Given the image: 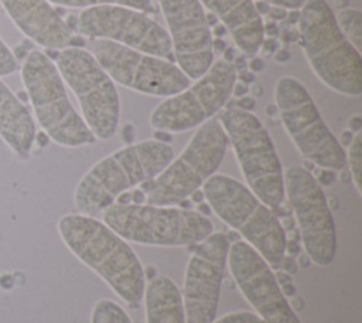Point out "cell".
Listing matches in <instances>:
<instances>
[{
  "instance_id": "obj_1",
  "label": "cell",
  "mask_w": 362,
  "mask_h": 323,
  "mask_svg": "<svg viewBox=\"0 0 362 323\" xmlns=\"http://www.w3.org/2000/svg\"><path fill=\"white\" fill-rule=\"evenodd\" d=\"M58 232L66 248L96 272L130 307L143 300L146 273L130 244L103 221L86 214H65Z\"/></svg>"
},
{
  "instance_id": "obj_2",
  "label": "cell",
  "mask_w": 362,
  "mask_h": 323,
  "mask_svg": "<svg viewBox=\"0 0 362 323\" xmlns=\"http://www.w3.org/2000/svg\"><path fill=\"white\" fill-rule=\"evenodd\" d=\"M173 159L170 143L156 139L117 149L95 163L79 180L74 193L75 208L86 215L102 212L122 193L157 177Z\"/></svg>"
},
{
  "instance_id": "obj_3",
  "label": "cell",
  "mask_w": 362,
  "mask_h": 323,
  "mask_svg": "<svg viewBox=\"0 0 362 323\" xmlns=\"http://www.w3.org/2000/svg\"><path fill=\"white\" fill-rule=\"evenodd\" d=\"M297 27L300 45L317 78L341 95L359 96L361 52L341 33L327 0H305Z\"/></svg>"
},
{
  "instance_id": "obj_4",
  "label": "cell",
  "mask_w": 362,
  "mask_h": 323,
  "mask_svg": "<svg viewBox=\"0 0 362 323\" xmlns=\"http://www.w3.org/2000/svg\"><path fill=\"white\" fill-rule=\"evenodd\" d=\"M206 203L226 225L252 245L273 271L286 255V231L280 218L246 184L215 173L202 186Z\"/></svg>"
},
{
  "instance_id": "obj_5",
  "label": "cell",
  "mask_w": 362,
  "mask_h": 323,
  "mask_svg": "<svg viewBox=\"0 0 362 323\" xmlns=\"http://www.w3.org/2000/svg\"><path fill=\"white\" fill-rule=\"evenodd\" d=\"M20 76L35 119L52 142L64 147H82L96 140L71 103L55 62L45 52L30 51L20 67Z\"/></svg>"
},
{
  "instance_id": "obj_6",
  "label": "cell",
  "mask_w": 362,
  "mask_h": 323,
  "mask_svg": "<svg viewBox=\"0 0 362 323\" xmlns=\"http://www.w3.org/2000/svg\"><path fill=\"white\" fill-rule=\"evenodd\" d=\"M102 221L127 242L151 246H191L214 232L209 217L177 205L113 203Z\"/></svg>"
},
{
  "instance_id": "obj_7",
  "label": "cell",
  "mask_w": 362,
  "mask_h": 323,
  "mask_svg": "<svg viewBox=\"0 0 362 323\" xmlns=\"http://www.w3.org/2000/svg\"><path fill=\"white\" fill-rule=\"evenodd\" d=\"M229 140L218 119L199 125L184 147L153 180L141 183L147 204L178 205L221 167Z\"/></svg>"
},
{
  "instance_id": "obj_8",
  "label": "cell",
  "mask_w": 362,
  "mask_h": 323,
  "mask_svg": "<svg viewBox=\"0 0 362 323\" xmlns=\"http://www.w3.org/2000/svg\"><path fill=\"white\" fill-rule=\"evenodd\" d=\"M247 187L273 211L284 203V170L273 140L260 119L247 110L228 108L219 112Z\"/></svg>"
},
{
  "instance_id": "obj_9",
  "label": "cell",
  "mask_w": 362,
  "mask_h": 323,
  "mask_svg": "<svg viewBox=\"0 0 362 323\" xmlns=\"http://www.w3.org/2000/svg\"><path fill=\"white\" fill-rule=\"evenodd\" d=\"M274 102L287 135L305 160L334 171L345 169V149L322 120L311 95L298 79L279 78Z\"/></svg>"
},
{
  "instance_id": "obj_10",
  "label": "cell",
  "mask_w": 362,
  "mask_h": 323,
  "mask_svg": "<svg viewBox=\"0 0 362 323\" xmlns=\"http://www.w3.org/2000/svg\"><path fill=\"white\" fill-rule=\"evenodd\" d=\"M55 65L74 92L81 116L95 139H112L120 120V96L95 55L82 47H66L57 54Z\"/></svg>"
},
{
  "instance_id": "obj_11",
  "label": "cell",
  "mask_w": 362,
  "mask_h": 323,
  "mask_svg": "<svg viewBox=\"0 0 362 323\" xmlns=\"http://www.w3.org/2000/svg\"><path fill=\"white\" fill-rule=\"evenodd\" d=\"M233 65L222 58L214 60L208 71L184 91L165 98L150 115L154 130L187 132L212 119L223 109L236 82Z\"/></svg>"
},
{
  "instance_id": "obj_12",
  "label": "cell",
  "mask_w": 362,
  "mask_h": 323,
  "mask_svg": "<svg viewBox=\"0 0 362 323\" xmlns=\"http://www.w3.org/2000/svg\"><path fill=\"white\" fill-rule=\"evenodd\" d=\"M284 194L298 225L304 252L311 264L325 268L337 254V230L322 187L300 164L284 169Z\"/></svg>"
},
{
  "instance_id": "obj_13",
  "label": "cell",
  "mask_w": 362,
  "mask_h": 323,
  "mask_svg": "<svg viewBox=\"0 0 362 323\" xmlns=\"http://www.w3.org/2000/svg\"><path fill=\"white\" fill-rule=\"evenodd\" d=\"M93 55L115 84L144 95L168 98L191 84L181 68L170 60L144 54L109 40H96Z\"/></svg>"
},
{
  "instance_id": "obj_14",
  "label": "cell",
  "mask_w": 362,
  "mask_h": 323,
  "mask_svg": "<svg viewBox=\"0 0 362 323\" xmlns=\"http://www.w3.org/2000/svg\"><path fill=\"white\" fill-rule=\"evenodd\" d=\"M79 34L109 40L136 51L168 60L173 55L167 30L147 13L123 6L83 8L76 21Z\"/></svg>"
},
{
  "instance_id": "obj_15",
  "label": "cell",
  "mask_w": 362,
  "mask_h": 323,
  "mask_svg": "<svg viewBox=\"0 0 362 323\" xmlns=\"http://www.w3.org/2000/svg\"><path fill=\"white\" fill-rule=\"evenodd\" d=\"M229 246L223 232H212L197 244L185 268L181 293L187 323L215 320Z\"/></svg>"
},
{
  "instance_id": "obj_16",
  "label": "cell",
  "mask_w": 362,
  "mask_h": 323,
  "mask_svg": "<svg viewBox=\"0 0 362 323\" xmlns=\"http://www.w3.org/2000/svg\"><path fill=\"white\" fill-rule=\"evenodd\" d=\"M228 266L243 298L264 323H301L277 283L274 271L246 241L230 244Z\"/></svg>"
},
{
  "instance_id": "obj_17",
  "label": "cell",
  "mask_w": 362,
  "mask_h": 323,
  "mask_svg": "<svg viewBox=\"0 0 362 323\" xmlns=\"http://www.w3.org/2000/svg\"><path fill=\"white\" fill-rule=\"evenodd\" d=\"M164 16L177 65L197 79L212 65V34L199 0H157Z\"/></svg>"
},
{
  "instance_id": "obj_18",
  "label": "cell",
  "mask_w": 362,
  "mask_h": 323,
  "mask_svg": "<svg viewBox=\"0 0 362 323\" xmlns=\"http://www.w3.org/2000/svg\"><path fill=\"white\" fill-rule=\"evenodd\" d=\"M14 26L31 41L48 50L72 47V28L48 0H0Z\"/></svg>"
},
{
  "instance_id": "obj_19",
  "label": "cell",
  "mask_w": 362,
  "mask_h": 323,
  "mask_svg": "<svg viewBox=\"0 0 362 323\" xmlns=\"http://www.w3.org/2000/svg\"><path fill=\"white\" fill-rule=\"evenodd\" d=\"M226 28L238 48L246 57L259 52L264 40L263 18L253 0H199Z\"/></svg>"
},
{
  "instance_id": "obj_20",
  "label": "cell",
  "mask_w": 362,
  "mask_h": 323,
  "mask_svg": "<svg viewBox=\"0 0 362 323\" xmlns=\"http://www.w3.org/2000/svg\"><path fill=\"white\" fill-rule=\"evenodd\" d=\"M35 136V122L27 106L0 79V137L20 159H28Z\"/></svg>"
},
{
  "instance_id": "obj_21",
  "label": "cell",
  "mask_w": 362,
  "mask_h": 323,
  "mask_svg": "<svg viewBox=\"0 0 362 323\" xmlns=\"http://www.w3.org/2000/svg\"><path fill=\"white\" fill-rule=\"evenodd\" d=\"M146 323H187L178 286L165 275H156L144 288Z\"/></svg>"
},
{
  "instance_id": "obj_22",
  "label": "cell",
  "mask_w": 362,
  "mask_h": 323,
  "mask_svg": "<svg viewBox=\"0 0 362 323\" xmlns=\"http://www.w3.org/2000/svg\"><path fill=\"white\" fill-rule=\"evenodd\" d=\"M51 4L62 7H98V6H123L144 13H156L157 6L154 0H48Z\"/></svg>"
},
{
  "instance_id": "obj_23",
  "label": "cell",
  "mask_w": 362,
  "mask_h": 323,
  "mask_svg": "<svg viewBox=\"0 0 362 323\" xmlns=\"http://www.w3.org/2000/svg\"><path fill=\"white\" fill-rule=\"evenodd\" d=\"M337 24L345 38L361 52L362 50V13L358 8H342L335 16Z\"/></svg>"
},
{
  "instance_id": "obj_24",
  "label": "cell",
  "mask_w": 362,
  "mask_h": 323,
  "mask_svg": "<svg viewBox=\"0 0 362 323\" xmlns=\"http://www.w3.org/2000/svg\"><path fill=\"white\" fill-rule=\"evenodd\" d=\"M90 323H132L126 310L110 299H100L95 303Z\"/></svg>"
},
{
  "instance_id": "obj_25",
  "label": "cell",
  "mask_w": 362,
  "mask_h": 323,
  "mask_svg": "<svg viewBox=\"0 0 362 323\" xmlns=\"http://www.w3.org/2000/svg\"><path fill=\"white\" fill-rule=\"evenodd\" d=\"M348 171L351 174L352 183L359 194H362V130L356 132L352 137V142L348 146V152H345Z\"/></svg>"
},
{
  "instance_id": "obj_26",
  "label": "cell",
  "mask_w": 362,
  "mask_h": 323,
  "mask_svg": "<svg viewBox=\"0 0 362 323\" xmlns=\"http://www.w3.org/2000/svg\"><path fill=\"white\" fill-rule=\"evenodd\" d=\"M18 68L20 67L16 55L0 37V76L13 75L14 72H17Z\"/></svg>"
},
{
  "instance_id": "obj_27",
  "label": "cell",
  "mask_w": 362,
  "mask_h": 323,
  "mask_svg": "<svg viewBox=\"0 0 362 323\" xmlns=\"http://www.w3.org/2000/svg\"><path fill=\"white\" fill-rule=\"evenodd\" d=\"M212 323H264L256 313L239 310V312H230L219 319H215Z\"/></svg>"
},
{
  "instance_id": "obj_28",
  "label": "cell",
  "mask_w": 362,
  "mask_h": 323,
  "mask_svg": "<svg viewBox=\"0 0 362 323\" xmlns=\"http://www.w3.org/2000/svg\"><path fill=\"white\" fill-rule=\"evenodd\" d=\"M311 174L314 176V178L317 180V183L322 187V186H331L335 178H337V174L334 170H329V169H322V167H314L311 170Z\"/></svg>"
},
{
  "instance_id": "obj_29",
  "label": "cell",
  "mask_w": 362,
  "mask_h": 323,
  "mask_svg": "<svg viewBox=\"0 0 362 323\" xmlns=\"http://www.w3.org/2000/svg\"><path fill=\"white\" fill-rule=\"evenodd\" d=\"M257 1H263L270 6L281 7L286 10H300L305 3V0H257Z\"/></svg>"
},
{
  "instance_id": "obj_30",
  "label": "cell",
  "mask_w": 362,
  "mask_h": 323,
  "mask_svg": "<svg viewBox=\"0 0 362 323\" xmlns=\"http://www.w3.org/2000/svg\"><path fill=\"white\" fill-rule=\"evenodd\" d=\"M259 51H260V54H262L263 57H272V55H274V52L277 51V44H276V41L272 40V38H264L263 42L260 44Z\"/></svg>"
},
{
  "instance_id": "obj_31",
  "label": "cell",
  "mask_w": 362,
  "mask_h": 323,
  "mask_svg": "<svg viewBox=\"0 0 362 323\" xmlns=\"http://www.w3.org/2000/svg\"><path fill=\"white\" fill-rule=\"evenodd\" d=\"M280 269H283V272L288 273V275H293L297 272L298 266H297V262L294 261V256H290V255H284L283 261H281V265H280Z\"/></svg>"
},
{
  "instance_id": "obj_32",
  "label": "cell",
  "mask_w": 362,
  "mask_h": 323,
  "mask_svg": "<svg viewBox=\"0 0 362 323\" xmlns=\"http://www.w3.org/2000/svg\"><path fill=\"white\" fill-rule=\"evenodd\" d=\"M235 108H239V109H242V110L252 112V109L255 108V98H253V96H249V95L240 96V98L236 101V106H235Z\"/></svg>"
},
{
  "instance_id": "obj_33",
  "label": "cell",
  "mask_w": 362,
  "mask_h": 323,
  "mask_svg": "<svg viewBox=\"0 0 362 323\" xmlns=\"http://www.w3.org/2000/svg\"><path fill=\"white\" fill-rule=\"evenodd\" d=\"M272 18V21H281V20H286L287 18V10L286 8H281V7H272L267 13Z\"/></svg>"
},
{
  "instance_id": "obj_34",
  "label": "cell",
  "mask_w": 362,
  "mask_h": 323,
  "mask_svg": "<svg viewBox=\"0 0 362 323\" xmlns=\"http://www.w3.org/2000/svg\"><path fill=\"white\" fill-rule=\"evenodd\" d=\"M247 68L252 72H260V71L264 69V62H263V60L260 57L253 55V57H250V60L247 62Z\"/></svg>"
},
{
  "instance_id": "obj_35",
  "label": "cell",
  "mask_w": 362,
  "mask_h": 323,
  "mask_svg": "<svg viewBox=\"0 0 362 323\" xmlns=\"http://www.w3.org/2000/svg\"><path fill=\"white\" fill-rule=\"evenodd\" d=\"M230 64L233 65V68H235L236 74H238V72H242V71H246V69H247V61H246V55H236Z\"/></svg>"
},
{
  "instance_id": "obj_36",
  "label": "cell",
  "mask_w": 362,
  "mask_h": 323,
  "mask_svg": "<svg viewBox=\"0 0 362 323\" xmlns=\"http://www.w3.org/2000/svg\"><path fill=\"white\" fill-rule=\"evenodd\" d=\"M247 92H249V85H246V84H243V82L236 79V82L233 85V89H232V95L240 98V96H245Z\"/></svg>"
},
{
  "instance_id": "obj_37",
  "label": "cell",
  "mask_w": 362,
  "mask_h": 323,
  "mask_svg": "<svg viewBox=\"0 0 362 323\" xmlns=\"http://www.w3.org/2000/svg\"><path fill=\"white\" fill-rule=\"evenodd\" d=\"M301 252V246L296 241H287L286 242V255L297 256Z\"/></svg>"
},
{
  "instance_id": "obj_38",
  "label": "cell",
  "mask_w": 362,
  "mask_h": 323,
  "mask_svg": "<svg viewBox=\"0 0 362 323\" xmlns=\"http://www.w3.org/2000/svg\"><path fill=\"white\" fill-rule=\"evenodd\" d=\"M132 203L133 204H144L146 203V193L141 188H136L132 191Z\"/></svg>"
},
{
  "instance_id": "obj_39",
  "label": "cell",
  "mask_w": 362,
  "mask_h": 323,
  "mask_svg": "<svg viewBox=\"0 0 362 323\" xmlns=\"http://www.w3.org/2000/svg\"><path fill=\"white\" fill-rule=\"evenodd\" d=\"M238 74H239V75H236V79L240 81V82H243V84H246V85H249V84H252V82L255 81L253 72H249L247 69H246V71H242V72H238Z\"/></svg>"
},
{
  "instance_id": "obj_40",
  "label": "cell",
  "mask_w": 362,
  "mask_h": 323,
  "mask_svg": "<svg viewBox=\"0 0 362 323\" xmlns=\"http://www.w3.org/2000/svg\"><path fill=\"white\" fill-rule=\"evenodd\" d=\"M263 33H264V37L266 35H276L279 33V28H277L274 21H267V23L263 24Z\"/></svg>"
},
{
  "instance_id": "obj_41",
  "label": "cell",
  "mask_w": 362,
  "mask_h": 323,
  "mask_svg": "<svg viewBox=\"0 0 362 323\" xmlns=\"http://www.w3.org/2000/svg\"><path fill=\"white\" fill-rule=\"evenodd\" d=\"M226 47H228V45H226V42H225L222 38H215V40H212V51H214V54H215V52H216V54H222Z\"/></svg>"
},
{
  "instance_id": "obj_42",
  "label": "cell",
  "mask_w": 362,
  "mask_h": 323,
  "mask_svg": "<svg viewBox=\"0 0 362 323\" xmlns=\"http://www.w3.org/2000/svg\"><path fill=\"white\" fill-rule=\"evenodd\" d=\"M349 128H351V132H359L362 130V119L359 115H355L349 119Z\"/></svg>"
},
{
  "instance_id": "obj_43",
  "label": "cell",
  "mask_w": 362,
  "mask_h": 323,
  "mask_svg": "<svg viewBox=\"0 0 362 323\" xmlns=\"http://www.w3.org/2000/svg\"><path fill=\"white\" fill-rule=\"evenodd\" d=\"M354 132H351V130H344L342 133H341V136H339V144L344 147V146H349V143L352 142V137H354Z\"/></svg>"
},
{
  "instance_id": "obj_44",
  "label": "cell",
  "mask_w": 362,
  "mask_h": 323,
  "mask_svg": "<svg viewBox=\"0 0 362 323\" xmlns=\"http://www.w3.org/2000/svg\"><path fill=\"white\" fill-rule=\"evenodd\" d=\"M154 139L163 143H170L171 142V133L164 132V130H156L154 132Z\"/></svg>"
},
{
  "instance_id": "obj_45",
  "label": "cell",
  "mask_w": 362,
  "mask_h": 323,
  "mask_svg": "<svg viewBox=\"0 0 362 323\" xmlns=\"http://www.w3.org/2000/svg\"><path fill=\"white\" fill-rule=\"evenodd\" d=\"M280 288H281V292H283V295H284L286 298H291V296L296 295V286H294L293 282L280 285Z\"/></svg>"
},
{
  "instance_id": "obj_46",
  "label": "cell",
  "mask_w": 362,
  "mask_h": 323,
  "mask_svg": "<svg viewBox=\"0 0 362 323\" xmlns=\"http://www.w3.org/2000/svg\"><path fill=\"white\" fill-rule=\"evenodd\" d=\"M211 34H215L218 38H221L223 34H226V28H225V26L222 23H216L215 26H212Z\"/></svg>"
},
{
  "instance_id": "obj_47",
  "label": "cell",
  "mask_w": 362,
  "mask_h": 323,
  "mask_svg": "<svg viewBox=\"0 0 362 323\" xmlns=\"http://www.w3.org/2000/svg\"><path fill=\"white\" fill-rule=\"evenodd\" d=\"M192 203H202L204 201V198H205V196H204V191H202V188H198V190H195L189 197H188Z\"/></svg>"
},
{
  "instance_id": "obj_48",
  "label": "cell",
  "mask_w": 362,
  "mask_h": 323,
  "mask_svg": "<svg viewBox=\"0 0 362 323\" xmlns=\"http://www.w3.org/2000/svg\"><path fill=\"white\" fill-rule=\"evenodd\" d=\"M288 52L286 51V50H277L276 52H274V60L277 61V62H286L287 60H288Z\"/></svg>"
},
{
  "instance_id": "obj_49",
  "label": "cell",
  "mask_w": 362,
  "mask_h": 323,
  "mask_svg": "<svg viewBox=\"0 0 362 323\" xmlns=\"http://www.w3.org/2000/svg\"><path fill=\"white\" fill-rule=\"evenodd\" d=\"M198 212L199 214H202V215H205V217H208L211 212H212V210H211V205L208 204V203H198Z\"/></svg>"
},
{
  "instance_id": "obj_50",
  "label": "cell",
  "mask_w": 362,
  "mask_h": 323,
  "mask_svg": "<svg viewBox=\"0 0 362 323\" xmlns=\"http://www.w3.org/2000/svg\"><path fill=\"white\" fill-rule=\"evenodd\" d=\"M297 256H298V261H296V262H297V266L307 268V265L311 262V261H310V258H308V255H307L305 252H304V254H303V252H300Z\"/></svg>"
},
{
  "instance_id": "obj_51",
  "label": "cell",
  "mask_w": 362,
  "mask_h": 323,
  "mask_svg": "<svg viewBox=\"0 0 362 323\" xmlns=\"http://www.w3.org/2000/svg\"><path fill=\"white\" fill-rule=\"evenodd\" d=\"M222 54H223V58H222V60H225V61H228V62H232L233 58L236 57L235 48H232V47H226Z\"/></svg>"
},
{
  "instance_id": "obj_52",
  "label": "cell",
  "mask_w": 362,
  "mask_h": 323,
  "mask_svg": "<svg viewBox=\"0 0 362 323\" xmlns=\"http://www.w3.org/2000/svg\"><path fill=\"white\" fill-rule=\"evenodd\" d=\"M293 298V310L296 312V310H301L303 307H304V302H303V299L300 298V296H297V295H294V296H291Z\"/></svg>"
},
{
  "instance_id": "obj_53",
  "label": "cell",
  "mask_w": 362,
  "mask_h": 323,
  "mask_svg": "<svg viewBox=\"0 0 362 323\" xmlns=\"http://www.w3.org/2000/svg\"><path fill=\"white\" fill-rule=\"evenodd\" d=\"M281 40L286 41V42H290V41H294V40H298V33L294 34V31H286L283 35H281Z\"/></svg>"
},
{
  "instance_id": "obj_54",
  "label": "cell",
  "mask_w": 362,
  "mask_h": 323,
  "mask_svg": "<svg viewBox=\"0 0 362 323\" xmlns=\"http://www.w3.org/2000/svg\"><path fill=\"white\" fill-rule=\"evenodd\" d=\"M252 92H253V98H257V96H260L262 94H263V86L262 85H259V84H255L253 85V88H252Z\"/></svg>"
},
{
  "instance_id": "obj_55",
  "label": "cell",
  "mask_w": 362,
  "mask_h": 323,
  "mask_svg": "<svg viewBox=\"0 0 362 323\" xmlns=\"http://www.w3.org/2000/svg\"><path fill=\"white\" fill-rule=\"evenodd\" d=\"M339 171H341V178H342V181H344V183H349V181H352L349 171H345L344 169H342V170H339Z\"/></svg>"
}]
</instances>
